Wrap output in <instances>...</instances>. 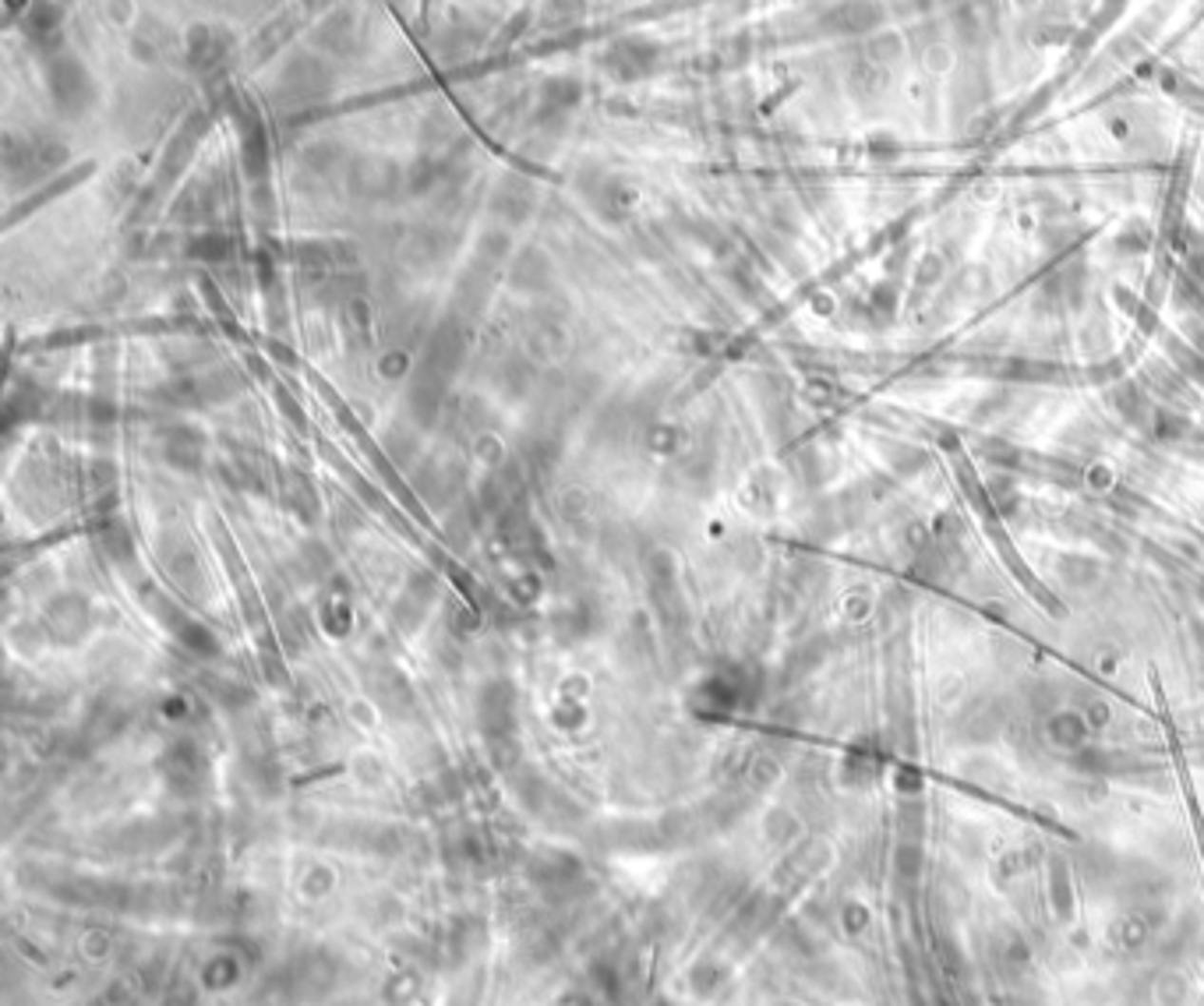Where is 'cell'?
I'll list each match as a JSON object with an SVG mask.
<instances>
[{
  "label": "cell",
  "mask_w": 1204,
  "mask_h": 1006,
  "mask_svg": "<svg viewBox=\"0 0 1204 1006\" xmlns=\"http://www.w3.org/2000/svg\"><path fill=\"white\" fill-rule=\"evenodd\" d=\"M1148 936H1152V925L1144 919H1137V915H1127L1119 925H1113V940H1117L1123 950H1137Z\"/></svg>",
  "instance_id": "obj_1"
},
{
  "label": "cell",
  "mask_w": 1204,
  "mask_h": 1006,
  "mask_svg": "<svg viewBox=\"0 0 1204 1006\" xmlns=\"http://www.w3.org/2000/svg\"><path fill=\"white\" fill-rule=\"evenodd\" d=\"M996 960H1000V968H1003L1006 978H1018V975H1024V971H1028L1031 957H1028V950L1018 943V940H1006V943L1000 946V957H996Z\"/></svg>",
  "instance_id": "obj_2"
},
{
  "label": "cell",
  "mask_w": 1204,
  "mask_h": 1006,
  "mask_svg": "<svg viewBox=\"0 0 1204 1006\" xmlns=\"http://www.w3.org/2000/svg\"><path fill=\"white\" fill-rule=\"evenodd\" d=\"M845 921H848V929L855 932L858 925H866V911H858V907H848V919Z\"/></svg>",
  "instance_id": "obj_3"
},
{
  "label": "cell",
  "mask_w": 1204,
  "mask_h": 1006,
  "mask_svg": "<svg viewBox=\"0 0 1204 1006\" xmlns=\"http://www.w3.org/2000/svg\"><path fill=\"white\" fill-rule=\"evenodd\" d=\"M654 1006H675V1003H668V999H660V1003H654Z\"/></svg>",
  "instance_id": "obj_4"
}]
</instances>
